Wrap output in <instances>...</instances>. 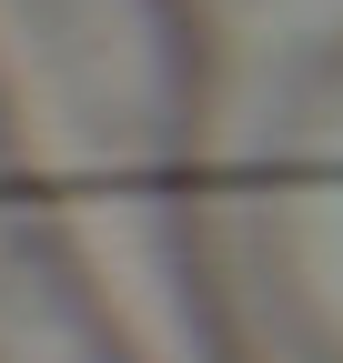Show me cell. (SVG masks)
<instances>
[{"instance_id":"obj_1","label":"cell","mask_w":343,"mask_h":363,"mask_svg":"<svg viewBox=\"0 0 343 363\" xmlns=\"http://www.w3.org/2000/svg\"><path fill=\"white\" fill-rule=\"evenodd\" d=\"M313 323L343 363V182H333V202H323V303H313Z\"/></svg>"}]
</instances>
